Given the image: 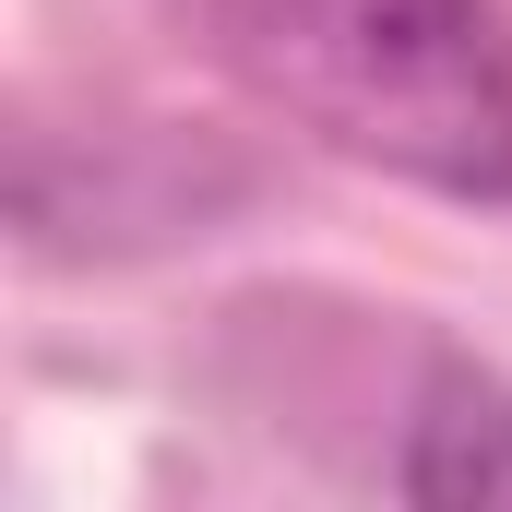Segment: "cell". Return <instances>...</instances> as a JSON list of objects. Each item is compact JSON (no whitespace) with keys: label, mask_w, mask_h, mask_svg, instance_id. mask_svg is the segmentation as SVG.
Masks as SVG:
<instances>
[{"label":"cell","mask_w":512,"mask_h":512,"mask_svg":"<svg viewBox=\"0 0 512 512\" xmlns=\"http://www.w3.org/2000/svg\"><path fill=\"white\" fill-rule=\"evenodd\" d=\"M251 96L417 191L512 203V12L501 0H155Z\"/></svg>","instance_id":"6da1fadb"},{"label":"cell","mask_w":512,"mask_h":512,"mask_svg":"<svg viewBox=\"0 0 512 512\" xmlns=\"http://www.w3.org/2000/svg\"><path fill=\"white\" fill-rule=\"evenodd\" d=\"M393 477H405V501H429V512H501L512 501V393L441 370Z\"/></svg>","instance_id":"7a4b0ae2"}]
</instances>
